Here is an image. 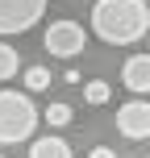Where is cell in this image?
I'll return each mask as SVG.
<instances>
[{
  "label": "cell",
  "mask_w": 150,
  "mask_h": 158,
  "mask_svg": "<svg viewBox=\"0 0 150 158\" xmlns=\"http://www.w3.org/2000/svg\"><path fill=\"white\" fill-rule=\"evenodd\" d=\"M150 29V0H96L92 33L109 46H134Z\"/></svg>",
  "instance_id": "1"
},
{
  "label": "cell",
  "mask_w": 150,
  "mask_h": 158,
  "mask_svg": "<svg viewBox=\"0 0 150 158\" xmlns=\"http://www.w3.org/2000/svg\"><path fill=\"white\" fill-rule=\"evenodd\" d=\"M33 129H38V108H33V100L25 92L4 87V92H0V146L29 142Z\"/></svg>",
  "instance_id": "2"
},
{
  "label": "cell",
  "mask_w": 150,
  "mask_h": 158,
  "mask_svg": "<svg viewBox=\"0 0 150 158\" xmlns=\"http://www.w3.org/2000/svg\"><path fill=\"white\" fill-rule=\"evenodd\" d=\"M46 17V0H0V38L29 33Z\"/></svg>",
  "instance_id": "3"
},
{
  "label": "cell",
  "mask_w": 150,
  "mask_h": 158,
  "mask_svg": "<svg viewBox=\"0 0 150 158\" xmlns=\"http://www.w3.org/2000/svg\"><path fill=\"white\" fill-rule=\"evenodd\" d=\"M84 46H88V33H84V25L79 21H50V29H46V54L50 58H75V54H84Z\"/></svg>",
  "instance_id": "4"
},
{
  "label": "cell",
  "mask_w": 150,
  "mask_h": 158,
  "mask_svg": "<svg viewBox=\"0 0 150 158\" xmlns=\"http://www.w3.org/2000/svg\"><path fill=\"white\" fill-rule=\"evenodd\" d=\"M117 129L129 142H146L150 137V104L146 100H129L117 108Z\"/></svg>",
  "instance_id": "5"
},
{
  "label": "cell",
  "mask_w": 150,
  "mask_h": 158,
  "mask_svg": "<svg viewBox=\"0 0 150 158\" xmlns=\"http://www.w3.org/2000/svg\"><path fill=\"white\" fill-rule=\"evenodd\" d=\"M121 87H129L134 96L150 92V54H129L121 67Z\"/></svg>",
  "instance_id": "6"
},
{
  "label": "cell",
  "mask_w": 150,
  "mask_h": 158,
  "mask_svg": "<svg viewBox=\"0 0 150 158\" xmlns=\"http://www.w3.org/2000/svg\"><path fill=\"white\" fill-rule=\"evenodd\" d=\"M29 158H71V142L46 133V137H33L29 142Z\"/></svg>",
  "instance_id": "7"
},
{
  "label": "cell",
  "mask_w": 150,
  "mask_h": 158,
  "mask_svg": "<svg viewBox=\"0 0 150 158\" xmlns=\"http://www.w3.org/2000/svg\"><path fill=\"white\" fill-rule=\"evenodd\" d=\"M84 100L92 104V108H104V104L113 100V87L104 83V79H88L84 83Z\"/></svg>",
  "instance_id": "8"
},
{
  "label": "cell",
  "mask_w": 150,
  "mask_h": 158,
  "mask_svg": "<svg viewBox=\"0 0 150 158\" xmlns=\"http://www.w3.org/2000/svg\"><path fill=\"white\" fill-rule=\"evenodd\" d=\"M17 67H21V54H17V50L8 46V42H0V83L17 75Z\"/></svg>",
  "instance_id": "9"
},
{
  "label": "cell",
  "mask_w": 150,
  "mask_h": 158,
  "mask_svg": "<svg viewBox=\"0 0 150 158\" xmlns=\"http://www.w3.org/2000/svg\"><path fill=\"white\" fill-rule=\"evenodd\" d=\"M42 117L50 121V129H63V125H71V117H75V112H71V104H63V100H54V104H50L46 112H42Z\"/></svg>",
  "instance_id": "10"
},
{
  "label": "cell",
  "mask_w": 150,
  "mask_h": 158,
  "mask_svg": "<svg viewBox=\"0 0 150 158\" xmlns=\"http://www.w3.org/2000/svg\"><path fill=\"white\" fill-rule=\"evenodd\" d=\"M25 87H29V92H46L50 87V71L46 67H29V71H25Z\"/></svg>",
  "instance_id": "11"
},
{
  "label": "cell",
  "mask_w": 150,
  "mask_h": 158,
  "mask_svg": "<svg viewBox=\"0 0 150 158\" xmlns=\"http://www.w3.org/2000/svg\"><path fill=\"white\" fill-rule=\"evenodd\" d=\"M88 158H117V154H113L109 146H92V150H88Z\"/></svg>",
  "instance_id": "12"
},
{
  "label": "cell",
  "mask_w": 150,
  "mask_h": 158,
  "mask_svg": "<svg viewBox=\"0 0 150 158\" xmlns=\"http://www.w3.org/2000/svg\"><path fill=\"white\" fill-rule=\"evenodd\" d=\"M0 158H4V154H0Z\"/></svg>",
  "instance_id": "13"
}]
</instances>
